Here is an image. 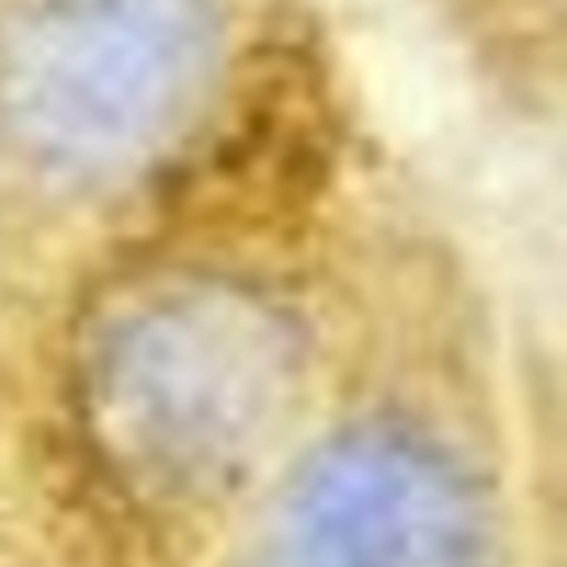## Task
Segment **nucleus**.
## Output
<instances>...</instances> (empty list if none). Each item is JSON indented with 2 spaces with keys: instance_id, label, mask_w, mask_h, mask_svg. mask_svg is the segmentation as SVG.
I'll return each mask as SVG.
<instances>
[{
  "instance_id": "obj_1",
  "label": "nucleus",
  "mask_w": 567,
  "mask_h": 567,
  "mask_svg": "<svg viewBox=\"0 0 567 567\" xmlns=\"http://www.w3.org/2000/svg\"><path fill=\"white\" fill-rule=\"evenodd\" d=\"M303 334L226 276L172 272L97 316L82 350V409L105 458L152 494L206 497L249 474L288 424Z\"/></svg>"
},
{
  "instance_id": "obj_2",
  "label": "nucleus",
  "mask_w": 567,
  "mask_h": 567,
  "mask_svg": "<svg viewBox=\"0 0 567 567\" xmlns=\"http://www.w3.org/2000/svg\"><path fill=\"white\" fill-rule=\"evenodd\" d=\"M214 0H24L0 28V113L86 179L156 159L218 71Z\"/></svg>"
},
{
  "instance_id": "obj_3",
  "label": "nucleus",
  "mask_w": 567,
  "mask_h": 567,
  "mask_svg": "<svg viewBox=\"0 0 567 567\" xmlns=\"http://www.w3.org/2000/svg\"><path fill=\"white\" fill-rule=\"evenodd\" d=\"M234 567H489V509L432 435L358 424L280 482Z\"/></svg>"
}]
</instances>
